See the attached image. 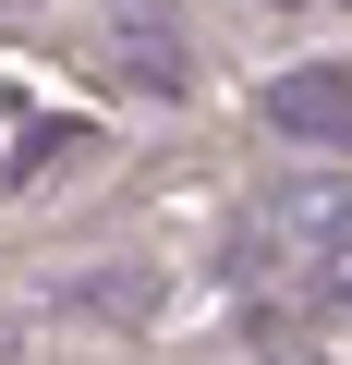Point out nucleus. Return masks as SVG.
<instances>
[{
  "label": "nucleus",
  "mask_w": 352,
  "mask_h": 365,
  "mask_svg": "<svg viewBox=\"0 0 352 365\" xmlns=\"http://www.w3.org/2000/svg\"><path fill=\"white\" fill-rule=\"evenodd\" d=\"M352 244V170L328 158V170H292V182H267V195L243 207V268H267V280H304V268H328Z\"/></svg>",
  "instance_id": "1"
},
{
  "label": "nucleus",
  "mask_w": 352,
  "mask_h": 365,
  "mask_svg": "<svg viewBox=\"0 0 352 365\" xmlns=\"http://www.w3.org/2000/svg\"><path fill=\"white\" fill-rule=\"evenodd\" d=\"M255 110H267V134H292V146H352V73H267L255 86Z\"/></svg>",
  "instance_id": "2"
},
{
  "label": "nucleus",
  "mask_w": 352,
  "mask_h": 365,
  "mask_svg": "<svg viewBox=\"0 0 352 365\" xmlns=\"http://www.w3.org/2000/svg\"><path fill=\"white\" fill-rule=\"evenodd\" d=\"M110 61H122L134 86H158V98H170V86L195 73V61H183V37H170V25H122V37H110Z\"/></svg>",
  "instance_id": "3"
}]
</instances>
